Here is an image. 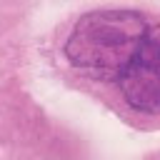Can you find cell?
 Masks as SVG:
<instances>
[{"label":"cell","mask_w":160,"mask_h":160,"mask_svg":"<svg viewBox=\"0 0 160 160\" xmlns=\"http://www.w3.org/2000/svg\"><path fill=\"white\" fill-rule=\"evenodd\" d=\"M148 30V20L135 10H95L75 22L65 40V55L72 68L98 80H120Z\"/></svg>","instance_id":"1"},{"label":"cell","mask_w":160,"mask_h":160,"mask_svg":"<svg viewBox=\"0 0 160 160\" xmlns=\"http://www.w3.org/2000/svg\"><path fill=\"white\" fill-rule=\"evenodd\" d=\"M118 85L130 108L140 112H160V25L148 30L135 60Z\"/></svg>","instance_id":"2"}]
</instances>
